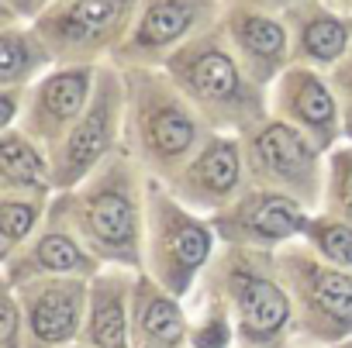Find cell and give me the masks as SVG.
<instances>
[{"label":"cell","instance_id":"1","mask_svg":"<svg viewBox=\"0 0 352 348\" xmlns=\"http://www.w3.org/2000/svg\"><path fill=\"white\" fill-rule=\"evenodd\" d=\"M148 172L121 148L80 187L56 194L59 207L94 248L104 266L145 272V214H148Z\"/></svg>","mask_w":352,"mask_h":348},{"label":"cell","instance_id":"2","mask_svg":"<svg viewBox=\"0 0 352 348\" xmlns=\"http://www.w3.org/2000/svg\"><path fill=\"white\" fill-rule=\"evenodd\" d=\"M124 73V148L159 183H173L214 135L197 107L159 66H121Z\"/></svg>","mask_w":352,"mask_h":348},{"label":"cell","instance_id":"3","mask_svg":"<svg viewBox=\"0 0 352 348\" xmlns=\"http://www.w3.org/2000/svg\"><path fill=\"white\" fill-rule=\"evenodd\" d=\"M197 293H208L228 307L239 331V348H287L297 341L294 300L273 252L221 245Z\"/></svg>","mask_w":352,"mask_h":348},{"label":"cell","instance_id":"4","mask_svg":"<svg viewBox=\"0 0 352 348\" xmlns=\"http://www.w3.org/2000/svg\"><path fill=\"white\" fill-rule=\"evenodd\" d=\"M162 69L211 124V131L242 135L256 121L270 117V90L245 73L221 25L184 45Z\"/></svg>","mask_w":352,"mask_h":348},{"label":"cell","instance_id":"5","mask_svg":"<svg viewBox=\"0 0 352 348\" xmlns=\"http://www.w3.org/2000/svg\"><path fill=\"white\" fill-rule=\"evenodd\" d=\"M221 252V238L211 218L176 200L166 183L148 180V214H145V272L169 293L190 300Z\"/></svg>","mask_w":352,"mask_h":348},{"label":"cell","instance_id":"6","mask_svg":"<svg viewBox=\"0 0 352 348\" xmlns=\"http://www.w3.org/2000/svg\"><path fill=\"white\" fill-rule=\"evenodd\" d=\"M273 259L294 300L297 341L331 348L352 338V272L324 262L304 242L273 252Z\"/></svg>","mask_w":352,"mask_h":348},{"label":"cell","instance_id":"7","mask_svg":"<svg viewBox=\"0 0 352 348\" xmlns=\"http://www.w3.org/2000/svg\"><path fill=\"white\" fill-rule=\"evenodd\" d=\"M239 138L252 187L287 194L307 211H321L328 180V152L321 145H314L300 128L280 121L276 114L256 121Z\"/></svg>","mask_w":352,"mask_h":348},{"label":"cell","instance_id":"8","mask_svg":"<svg viewBox=\"0 0 352 348\" xmlns=\"http://www.w3.org/2000/svg\"><path fill=\"white\" fill-rule=\"evenodd\" d=\"M138 8L142 0H59L35 18V28L59 62L104 66L128 42Z\"/></svg>","mask_w":352,"mask_h":348},{"label":"cell","instance_id":"9","mask_svg":"<svg viewBox=\"0 0 352 348\" xmlns=\"http://www.w3.org/2000/svg\"><path fill=\"white\" fill-rule=\"evenodd\" d=\"M124 73L118 62H104L97 76L94 100L73 131L52 148L56 194L80 187L87 176L124 148Z\"/></svg>","mask_w":352,"mask_h":348},{"label":"cell","instance_id":"10","mask_svg":"<svg viewBox=\"0 0 352 348\" xmlns=\"http://www.w3.org/2000/svg\"><path fill=\"white\" fill-rule=\"evenodd\" d=\"M225 0H142L118 66H166L184 45L221 25Z\"/></svg>","mask_w":352,"mask_h":348},{"label":"cell","instance_id":"11","mask_svg":"<svg viewBox=\"0 0 352 348\" xmlns=\"http://www.w3.org/2000/svg\"><path fill=\"white\" fill-rule=\"evenodd\" d=\"M311 214L314 211H307L300 200H294L287 194L249 187L228 211L214 214L211 224H214L221 245H239V248H256V252H280V248L304 238V228H307Z\"/></svg>","mask_w":352,"mask_h":348},{"label":"cell","instance_id":"12","mask_svg":"<svg viewBox=\"0 0 352 348\" xmlns=\"http://www.w3.org/2000/svg\"><path fill=\"white\" fill-rule=\"evenodd\" d=\"M176 200H184L190 211L214 218L228 211L252 183H249V169H245V152L239 135L214 131L204 148L176 172V180L166 183Z\"/></svg>","mask_w":352,"mask_h":348},{"label":"cell","instance_id":"13","mask_svg":"<svg viewBox=\"0 0 352 348\" xmlns=\"http://www.w3.org/2000/svg\"><path fill=\"white\" fill-rule=\"evenodd\" d=\"M100 269H104V262L80 238V231L73 228V221L59 207V200H52V211H49L42 231L14 255L0 259V283L21 286L28 279H45V276L94 279Z\"/></svg>","mask_w":352,"mask_h":348},{"label":"cell","instance_id":"14","mask_svg":"<svg viewBox=\"0 0 352 348\" xmlns=\"http://www.w3.org/2000/svg\"><path fill=\"white\" fill-rule=\"evenodd\" d=\"M270 114L280 121L300 128L314 145L331 152L345 141V121L342 104L331 86V76L311 66H290L273 86H270Z\"/></svg>","mask_w":352,"mask_h":348},{"label":"cell","instance_id":"15","mask_svg":"<svg viewBox=\"0 0 352 348\" xmlns=\"http://www.w3.org/2000/svg\"><path fill=\"white\" fill-rule=\"evenodd\" d=\"M97 76H100V66L59 62L52 73H45L38 83L28 86V107H25L21 131L56 148L73 131V124L87 114L94 90H97Z\"/></svg>","mask_w":352,"mask_h":348},{"label":"cell","instance_id":"16","mask_svg":"<svg viewBox=\"0 0 352 348\" xmlns=\"http://www.w3.org/2000/svg\"><path fill=\"white\" fill-rule=\"evenodd\" d=\"M11 290L18 293V303L25 310L32 348H59V345L83 341L90 279L45 276V279H28Z\"/></svg>","mask_w":352,"mask_h":348},{"label":"cell","instance_id":"17","mask_svg":"<svg viewBox=\"0 0 352 348\" xmlns=\"http://www.w3.org/2000/svg\"><path fill=\"white\" fill-rule=\"evenodd\" d=\"M225 38L245 73L259 86H273L290 66H294V49H290V28L287 18L276 11L263 8H245V4H225L221 18Z\"/></svg>","mask_w":352,"mask_h":348},{"label":"cell","instance_id":"18","mask_svg":"<svg viewBox=\"0 0 352 348\" xmlns=\"http://www.w3.org/2000/svg\"><path fill=\"white\" fill-rule=\"evenodd\" d=\"M290 49L297 66L331 73L352 49V18L335 11L328 0H300L287 14Z\"/></svg>","mask_w":352,"mask_h":348},{"label":"cell","instance_id":"19","mask_svg":"<svg viewBox=\"0 0 352 348\" xmlns=\"http://www.w3.org/2000/svg\"><path fill=\"white\" fill-rule=\"evenodd\" d=\"M138 272L124 266H104L90 279L83 345L90 348H128L131 345V300Z\"/></svg>","mask_w":352,"mask_h":348},{"label":"cell","instance_id":"20","mask_svg":"<svg viewBox=\"0 0 352 348\" xmlns=\"http://www.w3.org/2000/svg\"><path fill=\"white\" fill-rule=\"evenodd\" d=\"M187 341H190V303L169 293L148 272H138L131 300V345L187 348Z\"/></svg>","mask_w":352,"mask_h":348},{"label":"cell","instance_id":"21","mask_svg":"<svg viewBox=\"0 0 352 348\" xmlns=\"http://www.w3.org/2000/svg\"><path fill=\"white\" fill-rule=\"evenodd\" d=\"M59 66L35 21L0 18V86H32Z\"/></svg>","mask_w":352,"mask_h":348},{"label":"cell","instance_id":"22","mask_svg":"<svg viewBox=\"0 0 352 348\" xmlns=\"http://www.w3.org/2000/svg\"><path fill=\"white\" fill-rule=\"evenodd\" d=\"M0 190L56 194L52 148L21 128L0 131Z\"/></svg>","mask_w":352,"mask_h":348},{"label":"cell","instance_id":"23","mask_svg":"<svg viewBox=\"0 0 352 348\" xmlns=\"http://www.w3.org/2000/svg\"><path fill=\"white\" fill-rule=\"evenodd\" d=\"M56 194H18L0 190V259L25 248L45 224Z\"/></svg>","mask_w":352,"mask_h":348},{"label":"cell","instance_id":"24","mask_svg":"<svg viewBox=\"0 0 352 348\" xmlns=\"http://www.w3.org/2000/svg\"><path fill=\"white\" fill-rule=\"evenodd\" d=\"M190 341L187 348H239V331L228 307L208 293H194L190 300Z\"/></svg>","mask_w":352,"mask_h":348},{"label":"cell","instance_id":"25","mask_svg":"<svg viewBox=\"0 0 352 348\" xmlns=\"http://www.w3.org/2000/svg\"><path fill=\"white\" fill-rule=\"evenodd\" d=\"M300 242L314 255H321L324 262L352 272V221H342L328 211H314L307 218V228H304Z\"/></svg>","mask_w":352,"mask_h":348},{"label":"cell","instance_id":"26","mask_svg":"<svg viewBox=\"0 0 352 348\" xmlns=\"http://www.w3.org/2000/svg\"><path fill=\"white\" fill-rule=\"evenodd\" d=\"M321 211L352 221V141H342L328 152V180Z\"/></svg>","mask_w":352,"mask_h":348},{"label":"cell","instance_id":"27","mask_svg":"<svg viewBox=\"0 0 352 348\" xmlns=\"http://www.w3.org/2000/svg\"><path fill=\"white\" fill-rule=\"evenodd\" d=\"M0 348H32L18 293L4 283H0Z\"/></svg>","mask_w":352,"mask_h":348},{"label":"cell","instance_id":"28","mask_svg":"<svg viewBox=\"0 0 352 348\" xmlns=\"http://www.w3.org/2000/svg\"><path fill=\"white\" fill-rule=\"evenodd\" d=\"M331 76V86L338 93V104H342V121H345V141H352V49L349 56L328 73Z\"/></svg>","mask_w":352,"mask_h":348},{"label":"cell","instance_id":"29","mask_svg":"<svg viewBox=\"0 0 352 348\" xmlns=\"http://www.w3.org/2000/svg\"><path fill=\"white\" fill-rule=\"evenodd\" d=\"M28 107V86H0V131L21 128Z\"/></svg>","mask_w":352,"mask_h":348},{"label":"cell","instance_id":"30","mask_svg":"<svg viewBox=\"0 0 352 348\" xmlns=\"http://www.w3.org/2000/svg\"><path fill=\"white\" fill-rule=\"evenodd\" d=\"M45 8V0H0V18L14 21H35Z\"/></svg>","mask_w":352,"mask_h":348},{"label":"cell","instance_id":"31","mask_svg":"<svg viewBox=\"0 0 352 348\" xmlns=\"http://www.w3.org/2000/svg\"><path fill=\"white\" fill-rule=\"evenodd\" d=\"M225 4H245V8H263V11L287 14L290 8H297V4H300V0H225Z\"/></svg>","mask_w":352,"mask_h":348},{"label":"cell","instance_id":"32","mask_svg":"<svg viewBox=\"0 0 352 348\" xmlns=\"http://www.w3.org/2000/svg\"><path fill=\"white\" fill-rule=\"evenodd\" d=\"M328 4H331L335 11H342V14H349V18H352V0H328Z\"/></svg>","mask_w":352,"mask_h":348},{"label":"cell","instance_id":"33","mask_svg":"<svg viewBox=\"0 0 352 348\" xmlns=\"http://www.w3.org/2000/svg\"><path fill=\"white\" fill-rule=\"evenodd\" d=\"M287 348H314V345H307V341H290Z\"/></svg>","mask_w":352,"mask_h":348},{"label":"cell","instance_id":"34","mask_svg":"<svg viewBox=\"0 0 352 348\" xmlns=\"http://www.w3.org/2000/svg\"><path fill=\"white\" fill-rule=\"evenodd\" d=\"M59 348H90V345H83V341H73V345H59Z\"/></svg>","mask_w":352,"mask_h":348},{"label":"cell","instance_id":"35","mask_svg":"<svg viewBox=\"0 0 352 348\" xmlns=\"http://www.w3.org/2000/svg\"><path fill=\"white\" fill-rule=\"evenodd\" d=\"M331 348H352V338H345V341H338V345H331Z\"/></svg>","mask_w":352,"mask_h":348},{"label":"cell","instance_id":"36","mask_svg":"<svg viewBox=\"0 0 352 348\" xmlns=\"http://www.w3.org/2000/svg\"><path fill=\"white\" fill-rule=\"evenodd\" d=\"M49 4H59V0H45V8H49ZM45 8H42V11H45Z\"/></svg>","mask_w":352,"mask_h":348},{"label":"cell","instance_id":"37","mask_svg":"<svg viewBox=\"0 0 352 348\" xmlns=\"http://www.w3.org/2000/svg\"><path fill=\"white\" fill-rule=\"evenodd\" d=\"M128 348H148V345H128Z\"/></svg>","mask_w":352,"mask_h":348}]
</instances>
